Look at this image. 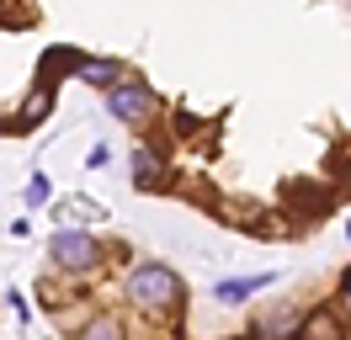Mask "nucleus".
Here are the masks:
<instances>
[{"label":"nucleus","instance_id":"obj_1","mask_svg":"<svg viewBox=\"0 0 351 340\" xmlns=\"http://www.w3.org/2000/svg\"><path fill=\"white\" fill-rule=\"evenodd\" d=\"M128 298L144 314H171V308H181V276L160 260H144L128 271Z\"/></svg>","mask_w":351,"mask_h":340},{"label":"nucleus","instance_id":"obj_2","mask_svg":"<svg viewBox=\"0 0 351 340\" xmlns=\"http://www.w3.org/2000/svg\"><path fill=\"white\" fill-rule=\"evenodd\" d=\"M107 106H112L117 123H149L154 112H160V96H154L149 85H138V80H123L117 90H107Z\"/></svg>","mask_w":351,"mask_h":340},{"label":"nucleus","instance_id":"obj_3","mask_svg":"<svg viewBox=\"0 0 351 340\" xmlns=\"http://www.w3.org/2000/svg\"><path fill=\"white\" fill-rule=\"evenodd\" d=\"M48 255H53V266L59 271H90L96 260H101V245L90 239V234H53L48 239Z\"/></svg>","mask_w":351,"mask_h":340},{"label":"nucleus","instance_id":"obj_4","mask_svg":"<svg viewBox=\"0 0 351 340\" xmlns=\"http://www.w3.org/2000/svg\"><path fill=\"white\" fill-rule=\"evenodd\" d=\"M48 112H53V85H32V90H27V101H22V112H16V123H11V133L38 127Z\"/></svg>","mask_w":351,"mask_h":340},{"label":"nucleus","instance_id":"obj_5","mask_svg":"<svg viewBox=\"0 0 351 340\" xmlns=\"http://www.w3.org/2000/svg\"><path fill=\"white\" fill-rule=\"evenodd\" d=\"M293 340H346L341 314H335V308H314V314L298 324V335H293Z\"/></svg>","mask_w":351,"mask_h":340},{"label":"nucleus","instance_id":"obj_6","mask_svg":"<svg viewBox=\"0 0 351 340\" xmlns=\"http://www.w3.org/2000/svg\"><path fill=\"white\" fill-rule=\"evenodd\" d=\"M80 80L117 90V85H123V64H117V59H86V64H80Z\"/></svg>","mask_w":351,"mask_h":340},{"label":"nucleus","instance_id":"obj_7","mask_svg":"<svg viewBox=\"0 0 351 340\" xmlns=\"http://www.w3.org/2000/svg\"><path fill=\"white\" fill-rule=\"evenodd\" d=\"M133 181L138 186H165V165L154 149H133Z\"/></svg>","mask_w":351,"mask_h":340},{"label":"nucleus","instance_id":"obj_8","mask_svg":"<svg viewBox=\"0 0 351 340\" xmlns=\"http://www.w3.org/2000/svg\"><path fill=\"white\" fill-rule=\"evenodd\" d=\"M80 53H69V48H53V53H43V85H59V75H69V69H75V75H80Z\"/></svg>","mask_w":351,"mask_h":340},{"label":"nucleus","instance_id":"obj_9","mask_svg":"<svg viewBox=\"0 0 351 340\" xmlns=\"http://www.w3.org/2000/svg\"><path fill=\"white\" fill-rule=\"evenodd\" d=\"M266 282H271V276H234V282H219L213 298H219V303H245L250 293H261Z\"/></svg>","mask_w":351,"mask_h":340},{"label":"nucleus","instance_id":"obj_10","mask_svg":"<svg viewBox=\"0 0 351 340\" xmlns=\"http://www.w3.org/2000/svg\"><path fill=\"white\" fill-rule=\"evenodd\" d=\"M80 340H128V335H123V319L117 314H96L86 330H80Z\"/></svg>","mask_w":351,"mask_h":340},{"label":"nucleus","instance_id":"obj_11","mask_svg":"<svg viewBox=\"0 0 351 340\" xmlns=\"http://www.w3.org/2000/svg\"><path fill=\"white\" fill-rule=\"evenodd\" d=\"M96 202H80V197H75V202H64V218H96Z\"/></svg>","mask_w":351,"mask_h":340},{"label":"nucleus","instance_id":"obj_12","mask_svg":"<svg viewBox=\"0 0 351 340\" xmlns=\"http://www.w3.org/2000/svg\"><path fill=\"white\" fill-rule=\"evenodd\" d=\"M43 197H48V181H43V175H32V186H27V202H43Z\"/></svg>","mask_w":351,"mask_h":340},{"label":"nucleus","instance_id":"obj_13","mask_svg":"<svg viewBox=\"0 0 351 340\" xmlns=\"http://www.w3.org/2000/svg\"><path fill=\"white\" fill-rule=\"evenodd\" d=\"M341 314H346V319H351V287H346V298H341Z\"/></svg>","mask_w":351,"mask_h":340},{"label":"nucleus","instance_id":"obj_14","mask_svg":"<svg viewBox=\"0 0 351 340\" xmlns=\"http://www.w3.org/2000/svg\"><path fill=\"white\" fill-rule=\"evenodd\" d=\"M0 133H5V117H0Z\"/></svg>","mask_w":351,"mask_h":340}]
</instances>
